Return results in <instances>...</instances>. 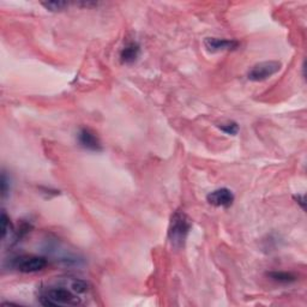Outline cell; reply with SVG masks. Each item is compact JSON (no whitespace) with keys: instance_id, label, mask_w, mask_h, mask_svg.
<instances>
[{"instance_id":"12","label":"cell","mask_w":307,"mask_h":307,"mask_svg":"<svg viewBox=\"0 0 307 307\" xmlns=\"http://www.w3.org/2000/svg\"><path fill=\"white\" fill-rule=\"evenodd\" d=\"M219 127L223 132H226L227 135L235 136L239 132V125L237 123H234V121H228V123L220 124Z\"/></svg>"},{"instance_id":"11","label":"cell","mask_w":307,"mask_h":307,"mask_svg":"<svg viewBox=\"0 0 307 307\" xmlns=\"http://www.w3.org/2000/svg\"><path fill=\"white\" fill-rule=\"evenodd\" d=\"M42 5L45 6L46 9L49 10V11L56 12V11H63L65 10L69 4L66 2H47V3H42Z\"/></svg>"},{"instance_id":"4","label":"cell","mask_w":307,"mask_h":307,"mask_svg":"<svg viewBox=\"0 0 307 307\" xmlns=\"http://www.w3.org/2000/svg\"><path fill=\"white\" fill-rule=\"evenodd\" d=\"M281 66L280 62H274V60L256 64L248 71L247 78L252 82H263L277 73L281 70Z\"/></svg>"},{"instance_id":"8","label":"cell","mask_w":307,"mask_h":307,"mask_svg":"<svg viewBox=\"0 0 307 307\" xmlns=\"http://www.w3.org/2000/svg\"><path fill=\"white\" fill-rule=\"evenodd\" d=\"M139 53H141L139 46L137 44H135V42H130V44L126 45L123 49H121V52H120L121 63H124V64L135 63L136 60L138 59Z\"/></svg>"},{"instance_id":"5","label":"cell","mask_w":307,"mask_h":307,"mask_svg":"<svg viewBox=\"0 0 307 307\" xmlns=\"http://www.w3.org/2000/svg\"><path fill=\"white\" fill-rule=\"evenodd\" d=\"M206 201L209 204L217 206V208H229L234 202V195L229 188H217V190L210 192L206 197Z\"/></svg>"},{"instance_id":"2","label":"cell","mask_w":307,"mask_h":307,"mask_svg":"<svg viewBox=\"0 0 307 307\" xmlns=\"http://www.w3.org/2000/svg\"><path fill=\"white\" fill-rule=\"evenodd\" d=\"M40 302L44 306L56 307L63 305L76 306L81 302V299L76 293L66 287H52L46 289L40 295Z\"/></svg>"},{"instance_id":"1","label":"cell","mask_w":307,"mask_h":307,"mask_svg":"<svg viewBox=\"0 0 307 307\" xmlns=\"http://www.w3.org/2000/svg\"><path fill=\"white\" fill-rule=\"evenodd\" d=\"M191 220L183 212H176L172 215L168 229V240L173 248L180 250L186 242L187 235L191 231Z\"/></svg>"},{"instance_id":"13","label":"cell","mask_w":307,"mask_h":307,"mask_svg":"<svg viewBox=\"0 0 307 307\" xmlns=\"http://www.w3.org/2000/svg\"><path fill=\"white\" fill-rule=\"evenodd\" d=\"M10 231H11V223H10V219L8 217V215L3 212V214H2V237H3V239L6 238V235H8Z\"/></svg>"},{"instance_id":"10","label":"cell","mask_w":307,"mask_h":307,"mask_svg":"<svg viewBox=\"0 0 307 307\" xmlns=\"http://www.w3.org/2000/svg\"><path fill=\"white\" fill-rule=\"evenodd\" d=\"M69 289L76 293V294H83L88 291V283L83 280H80V278H70L69 280Z\"/></svg>"},{"instance_id":"3","label":"cell","mask_w":307,"mask_h":307,"mask_svg":"<svg viewBox=\"0 0 307 307\" xmlns=\"http://www.w3.org/2000/svg\"><path fill=\"white\" fill-rule=\"evenodd\" d=\"M47 259L41 256H20L12 259L11 265L24 274H34L47 266Z\"/></svg>"},{"instance_id":"9","label":"cell","mask_w":307,"mask_h":307,"mask_svg":"<svg viewBox=\"0 0 307 307\" xmlns=\"http://www.w3.org/2000/svg\"><path fill=\"white\" fill-rule=\"evenodd\" d=\"M271 280L280 282V283H292L296 281V276L291 273H285V271H274V273L267 274Z\"/></svg>"},{"instance_id":"7","label":"cell","mask_w":307,"mask_h":307,"mask_svg":"<svg viewBox=\"0 0 307 307\" xmlns=\"http://www.w3.org/2000/svg\"><path fill=\"white\" fill-rule=\"evenodd\" d=\"M204 46L209 52H223V51H234L240 44L237 40H226V39L219 37H206L204 40Z\"/></svg>"},{"instance_id":"15","label":"cell","mask_w":307,"mask_h":307,"mask_svg":"<svg viewBox=\"0 0 307 307\" xmlns=\"http://www.w3.org/2000/svg\"><path fill=\"white\" fill-rule=\"evenodd\" d=\"M296 201H298V203H300L301 204V206L303 209H305V197L303 196H298V197H295Z\"/></svg>"},{"instance_id":"14","label":"cell","mask_w":307,"mask_h":307,"mask_svg":"<svg viewBox=\"0 0 307 307\" xmlns=\"http://www.w3.org/2000/svg\"><path fill=\"white\" fill-rule=\"evenodd\" d=\"M10 192V179L6 176V172H3L2 174V197L3 199L6 198V196Z\"/></svg>"},{"instance_id":"6","label":"cell","mask_w":307,"mask_h":307,"mask_svg":"<svg viewBox=\"0 0 307 307\" xmlns=\"http://www.w3.org/2000/svg\"><path fill=\"white\" fill-rule=\"evenodd\" d=\"M77 141L82 148L90 150V151H101L102 144L98 136L89 128H81L77 135Z\"/></svg>"}]
</instances>
